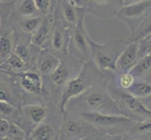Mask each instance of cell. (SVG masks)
Instances as JSON below:
<instances>
[{"instance_id":"cell-9","label":"cell","mask_w":151,"mask_h":140,"mask_svg":"<svg viewBox=\"0 0 151 140\" xmlns=\"http://www.w3.org/2000/svg\"><path fill=\"white\" fill-rule=\"evenodd\" d=\"M89 125L91 124L76 119L66 120L60 128L58 140H81L88 137L91 134Z\"/></svg>"},{"instance_id":"cell-6","label":"cell","mask_w":151,"mask_h":140,"mask_svg":"<svg viewBox=\"0 0 151 140\" xmlns=\"http://www.w3.org/2000/svg\"><path fill=\"white\" fill-rule=\"evenodd\" d=\"M86 14V9H78L74 7L69 0H57L54 18L60 21L66 27L71 29L81 20L85 19Z\"/></svg>"},{"instance_id":"cell-30","label":"cell","mask_w":151,"mask_h":140,"mask_svg":"<svg viewBox=\"0 0 151 140\" xmlns=\"http://www.w3.org/2000/svg\"><path fill=\"white\" fill-rule=\"evenodd\" d=\"M4 137H13V138H17L21 140H24L25 137H27V134H25V132L23 129H21L17 124L10 122V125Z\"/></svg>"},{"instance_id":"cell-14","label":"cell","mask_w":151,"mask_h":140,"mask_svg":"<svg viewBox=\"0 0 151 140\" xmlns=\"http://www.w3.org/2000/svg\"><path fill=\"white\" fill-rule=\"evenodd\" d=\"M3 28L1 30V38H0V43H1V51H0V58H1V64L4 63L9 57L14 53V48L17 42V31L12 25L10 29Z\"/></svg>"},{"instance_id":"cell-26","label":"cell","mask_w":151,"mask_h":140,"mask_svg":"<svg viewBox=\"0 0 151 140\" xmlns=\"http://www.w3.org/2000/svg\"><path fill=\"white\" fill-rule=\"evenodd\" d=\"M57 0H34L40 14L43 17L54 16Z\"/></svg>"},{"instance_id":"cell-3","label":"cell","mask_w":151,"mask_h":140,"mask_svg":"<svg viewBox=\"0 0 151 140\" xmlns=\"http://www.w3.org/2000/svg\"><path fill=\"white\" fill-rule=\"evenodd\" d=\"M78 98L79 106L85 111L97 112L107 115H124L121 107L107 90L90 88ZM76 99V98H75Z\"/></svg>"},{"instance_id":"cell-8","label":"cell","mask_w":151,"mask_h":140,"mask_svg":"<svg viewBox=\"0 0 151 140\" xmlns=\"http://www.w3.org/2000/svg\"><path fill=\"white\" fill-rule=\"evenodd\" d=\"M123 6L122 0H87L86 9L87 14L106 20L116 18Z\"/></svg>"},{"instance_id":"cell-19","label":"cell","mask_w":151,"mask_h":140,"mask_svg":"<svg viewBox=\"0 0 151 140\" xmlns=\"http://www.w3.org/2000/svg\"><path fill=\"white\" fill-rule=\"evenodd\" d=\"M14 9L16 10L15 14L18 16L19 20L40 15L34 0H16L14 3Z\"/></svg>"},{"instance_id":"cell-21","label":"cell","mask_w":151,"mask_h":140,"mask_svg":"<svg viewBox=\"0 0 151 140\" xmlns=\"http://www.w3.org/2000/svg\"><path fill=\"white\" fill-rule=\"evenodd\" d=\"M27 63L21 59L14 53L9 58L1 64V72H9V73H23L27 69Z\"/></svg>"},{"instance_id":"cell-33","label":"cell","mask_w":151,"mask_h":140,"mask_svg":"<svg viewBox=\"0 0 151 140\" xmlns=\"http://www.w3.org/2000/svg\"><path fill=\"white\" fill-rule=\"evenodd\" d=\"M102 140H123V137L120 134H106V136H104Z\"/></svg>"},{"instance_id":"cell-20","label":"cell","mask_w":151,"mask_h":140,"mask_svg":"<svg viewBox=\"0 0 151 140\" xmlns=\"http://www.w3.org/2000/svg\"><path fill=\"white\" fill-rule=\"evenodd\" d=\"M42 21H43V16L39 15V16H35L31 18L20 19L17 21L16 25L18 27L19 32L31 37L39 29Z\"/></svg>"},{"instance_id":"cell-35","label":"cell","mask_w":151,"mask_h":140,"mask_svg":"<svg viewBox=\"0 0 151 140\" xmlns=\"http://www.w3.org/2000/svg\"><path fill=\"white\" fill-rule=\"evenodd\" d=\"M1 1V5H9V4H14L16 0H0Z\"/></svg>"},{"instance_id":"cell-32","label":"cell","mask_w":151,"mask_h":140,"mask_svg":"<svg viewBox=\"0 0 151 140\" xmlns=\"http://www.w3.org/2000/svg\"><path fill=\"white\" fill-rule=\"evenodd\" d=\"M71 5L78 9H86L87 0H69Z\"/></svg>"},{"instance_id":"cell-28","label":"cell","mask_w":151,"mask_h":140,"mask_svg":"<svg viewBox=\"0 0 151 140\" xmlns=\"http://www.w3.org/2000/svg\"><path fill=\"white\" fill-rule=\"evenodd\" d=\"M0 109H1V118L9 117L16 119L21 116V113L18 111L17 107L8 102H0Z\"/></svg>"},{"instance_id":"cell-17","label":"cell","mask_w":151,"mask_h":140,"mask_svg":"<svg viewBox=\"0 0 151 140\" xmlns=\"http://www.w3.org/2000/svg\"><path fill=\"white\" fill-rule=\"evenodd\" d=\"M21 113L24 118H27L31 123L38 126L42 123L47 116L48 109L40 104H27L22 107Z\"/></svg>"},{"instance_id":"cell-31","label":"cell","mask_w":151,"mask_h":140,"mask_svg":"<svg viewBox=\"0 0 151 140\" xmlns=\"http://www.w3.org/2000/svg\"><path fill=\"white\" fill-rule=\"evenodd\" d=\"M134 131L140 134H148L151 132V118L138 122L134 127Z\"/></svg>"},{"instance_id":"cell-37","label":"cell","mask_w":151,"mask_h":140,"mask_svg":"<svg viewBox=\"0 0 151 140\" xmlns=\"http://www.w3.org/2000/svg\"><path fill=\"white\" fill-rule=\"evenodd\" d=\"M81 140H88V137H86V138H84V139H81Z\"/></svg>"},{"instance_id":"cell-13","label":"cell","mask_w":151,"mask_h":140,"mask_svg":"<svg viewBox=\"0 0 151 140\" xmlns=\"http://www.w3.org/2000/svg\"><path fill=\"white\" fill-rule=\"evenodd\" d=\"M20 84L24 90L40 95L42 93V79L40 72L36 71H24L19 74Z\"/></svg>"},{"instance_id":"cell-11","label":"cell","mask_w":151,"mask_h":140,"mask_svg":"<svg viewBox=\"0 0 151 140\" xmlns=\"http://www.w3.org/2000/svg\"><path fill=\"white\" fill-rule=\"evenodd\" d=\"M139 41L128 43L116 62V72H129L139 60Z\"/></svg>"},{"instance_id":"cell-24","label":"cell","mask_w":151,"mask_h":140,"mask_svg":"<svg viewBox=\"0 0 151 140\" xmlns=\"http://www.w3.org/2000/svg\"><path fill=\"white\" fill-rule=\"evenodd\" d=\"M135 79L151 74V53L139 58L137 64L129 71Z\"/></svg>"},{"instance_id":"cell-15","label":"cell","mask_w":151,"mask_h":140,"mask_svg":"<svg viewBox=\"0 0 151 140\" xmlns=\"http://www.w3.org/2000/svg\"><path fill=\"white\" fill-rule=\"evenodd\" d=\"M55 18L54 16H47L43 17V21L41 23L40 26L36 32L31 36V45H33L38 48H42V47L48 42L52 31L54 28Z\"/></svg>"},{"instance_id":"cell-16","label":"cell","mask_w":151,"mask_h":140,"mask_svg":"<svg viewBox=\"0 0 151 140\" xmlns=\"http://www.w3.org/2000/svg\"><path fill=\"white\" fill-rule=\"evenodd\" d=\"M61 59L56 54L46 50H41L39 53L37 67L41 76H50L59 66Z\"/></svg>"},{"instance_id":"cell-27","label":"cell","mask_w":151,"mask_h":140,"mask_svg":"<svg viewBox=\"0 0 151 140\" xmlns=\"http://www.w3.org/2000/svg\"><path fill=\"white\" fill-rule=\"evenodd\" d=\"M30 41H24V40H19L17 38V42L14 48V53L17 54L21 59H23L25 63H28V61L31 58V50H30Z\"/></svg>"},{"instance_id":"cell-12","label":"cell","mask_w":151,"mask_h":140,"mask_svg":"<svg viewBox=\"0 0 151 140\" xmlns=\"http://www.w3.org/2000/svg\"><path fill=\"white\" fill-rule=\"evenodd\" d=\"M116 99L122 103L123 107L126 108L127 110L131 111L133 114L136 115H147L151 116V109L148 108L145 105L140 101L139 98L134 97L131 93H129L127 91H116ZM149 118V117H148Z\"/></svg>"},{"instance_id":"cell-1","label":"cell","mask_w":151,"mask_h":140,"mask_svg":"<svg viewBox=\"0 0 151 140\" xmlns=\"http://www.w3.org/2000/svg\"><path fill=\"white\" fill-rule=\"evenodd\" d=\"M100 72L95 65L92 63V65L89 62L83 63L80 67L79 73L77 76L68 82L63 87L60 100H59V108L62 113H65L68 104L71 100L81 96L92 88V86L100 80Z\"/></svg>"},{"instance_id":"cell-22","label":"cell","mask_w":151,"mask_h":140,"mask_svg":"<svg viewBox=\"0 0 151 140\" xmlns=\"http://www.w3.org/2000/svg\"><path fill=\"white\" fill-rule=\"evenodd\" d=\"M149 36H151V12L145 17L137 29L134 31V33L131 34L127 38V42L129 43L140 41Z\"/></svg>"},{"instance_id":"cell-34","label":"cell","mask_w":151,"mask_h":140,"mask_svg":"<svg viewBox=\"0 0 151 140\" xmlns=\"http://www.w3.org/2000/svg\"><path fill=\"white\" fill-rule=\"evenodd\" d=\"M144 1H148V0H122L124 6H129V5H132L135 3H140Z\"/></svg>"},{"instance_id":"cell-4","label":"cell","mask_w":151,"mask_h":140,"mask_svg":"<svg viewBox=\"0 0 151 140\" xmlns=\"http://www.w3.org/2000/svg\"><path fill=\"white\" fill-rule=\"evenodd\" d=\"M81 20L74 27L70 29V39L69 45V53L73 55L82 63L88 62L91 58V49L89 44L90 37L88 36L84 23Z\"/></svg>"},{"instance_id":"cell-36","label":"cell","mask_w":151,"mask_h":140,"mask_svg":"<svg viewBox=\"0 0 151 140\" xmlns=\"http://www.w3.org/2000/svg\"><path fill=\"white\" fill-rule=\"evenodd\" d=\"M1 140H21V139H17V138H13V137H2Z\"/></svg>"},{"instance_id":"cell-10","label":"cell","mask_w":151,"mask_h":140,"mask_svg":"<svg viewBox=\"0 0 151 140\" xmlns=\"http://www.w3.org/2000/svg\"><path fill=\"white\" fill-rule=\"evenodd\" d=\"M70 39V29L66 27L60 21L55 19L54 28L49 39L51 49L55 54L69 53V45Z\"/></svg>"},{"instance_id":"cell-25","label":"cell","mask_w":151,"mask_h":140,"mask_svg":"<svg viewBox=\"0 0 151 140\" xmlns=\"http://www.w3.org/2000/svg\"><path fill=\"white\" fill-rule=\"evenodd\" d=\"M127 92L139 99L148 97L151 95V83L147 81H135Z\"/></svg>"},{"instance_id":"cell-18","label":"cell","mask_w":151,"mask_h":140,"mask_svg":"<svg viewBox=\"0 0 151 140\" xmlns=\"http://www.w3.org/2000/svg\"><path fill=\"white\" fill-rule=\"evenodd\" d=\"M49 77L55 86L64 87L72 79L71 69L69 66V64L65 60L61 59V63L59 66L49 76Z\"/></svg>"},{"instance_id":"cell-5","label":"cell","mask_w":151,"mask_h":140,"mask_svg":"<svg viewBox=\"0 0 151 140\" xmlns=\"http://www.w3.org/2000/svg\"><path fill=\"white\" fill-rule=\"evenodd\" d=\"M151 12V0L123 6L117 12L116 18L127 24L131 34L134 33L139 24L147 14Z\"/></svg>"},{"instance_id":"cell-2","label":"cell","mask_w":151,"mask_h":140,"mask_svg":"<svg viewBox=\"0 0 151 140\" xmlns=\"http://www.w3.org/2000/svg\"><path fill=\"white\" fill-rule=\"evenodd\" d=\"M91 60L98 70L101 73L106 71L116 72V62L126 48V38H111L104 43H98L91 38L89 39Z\"/></svg>"},{"instance_id":"cell-7","label":"cell","mask_w":151,"mask_h":140,"mask_svg":"<svg viewBox=\"0 0 151 140\" xmlns=\"http://www.w3.org/2000/svg\"><path fill=\"white\" fill-rule=\"evenodd\" d=\"M83 121L91 124L95 129L99 130H105L110 129L117 125H125V124L132 123V120L128 116L124 115H107L97 112L84 111L82 113Z\"/></svg>"},{"instance_id":"cell-23","label":"cell","mask_w":151,"mask_h":140,"mask_svg":"<svg viewBox=\"0 0 151 140\" xmlns=\"http://www.w3.org/2000/svg\"><path fill=\"white\" fill-rule=\"evenodd\" d=\"M55 136L54 128L49 123H40L30 133L29 140H53Z\"/></svg>"},{"instance_id":"cell-29","label":"cell","mask_w":151,"mask_h":140,"mask_svg":"<svg viewBox=\"0 0 151 140\" xmlns=\"http://www.w3.org/2000/svg\"><path fill=\"white\" fill-rule=\"evenodd\" d=\"M134 82H135V77L129 72L120 73L117 79V84L119 88H121L122 90L125 91H127L129 88H131Z\"/></svg>"}]
</instances>
